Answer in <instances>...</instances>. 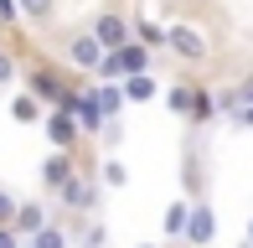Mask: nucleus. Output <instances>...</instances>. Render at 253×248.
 I'll use <instances>...</instances> for the list:
<instances>
[{"instance_id":"2","label":"nucleus","mask_w":253,"mask_h":248,"mask_svg":"<svg viewBox=\"0 0 253 248\" xmlns=\"http://www.w3.org/2000/svg\"><path fill=\"white\" fill-rule=\"evenodd\" d=\"M166 47L176 52L181 62H191V67L212 57V47H207V37H202L197 26H186V21H176V26H166Z\"/></svg>"},{"instance_id":"25","label":"nucleus","mask_w":253,"mask_h":248,"mask_svg":"<svg viewBox=\"0 0 253 248\" xmlns=\"http://www.w3.org/2000/svg\"><path fill=\"white\" fill-rule=\"evenodd\" d=\"M140 248H160V243H140Z\"/></svg>"},{"instance_id":"10","label":"nucleus","mask_w":253,"mask_h":248,"mask_svg":"<svg viewBox=\"0 0 253 248\" xmlns=\"http://www.w3.org/2000/svg\"><path fill=\"white\" fill-rule=\"evenodd\" d=\"M202 93H207L202 83H170V88H166V104H170V114L191 119V114H197V104H202Z\"/></svg>"},{"instance_id":"12","label":"nucleus","mask_w":253,"mask_h":248,"mask_svg":"<svg viewBox=\"0 0 253 248\" xmlns=\"http://www.w3.org/2000/svg\"><path fill=\"white\" fill-rule=\"evenodd\" d=\"M119 88H124V104H150V98H160V78H155V73L119 78Z\"/></svg>"},{"instance_id":"23","label":"nucleus","mask_w":253,"mask_h":248,"mask_svg":"<svg viewBox=\"0 0 253 248\" xmlns=\"http://www.w3.org/2000/svg\"><path fill=\"white\" fill-rule=\"evenodd\" d=\"M16 16H21V10H16V0H0V26H10Z\"/></svg>"},{"instance_id":"22","label":"nucleus","mask_w":253,"mask_h":248,"mask_svg":"<svg viewBox=\"0 0 253 248\" xmlns=\"http://www.w3.org/2000/svg\"><path fill=\"white\" fill-rule=\"evenodd\" d=\"M0 248H26V243H21L16 228H0Z\"/></svg>"},{"instance_id":"17","label":"nucleus","mask_w":253,"mask_h":248,"mask_svg":"<svg viewBox=\"0 0 253 248\" xmlns=\"http://www.w3.org/2000/svg\"><path fill=\"white\" fill-rule=\"evenodd\" d=\"M16 10L31 21V26H47V21L57 16V0H16Z\"/></svg>"},{"instance_id":"4","label":"nucleus","mask_w":253,"mask_h":248,"mask_svg":"<svg viewBox=\"0 0 253 248\" xmlns=\"http://www.w3.org/2000/svg\"><path fill=\"white\" fill-rule=\"evenodd\" d=\"M57 207H67V212H93V207H98V186L88 181L83 171H73L62 186H57Z\"/></svg>"},{"instance_id":"20","label":"nucleus","mask_w":253,"mask_h":248,"mask_svg":"<svg viewBox=\"0 0 253 248\" xmlns=\"http://www.w3.org/2000/svg\"><path fill=\"white\" fill-rule=\"evenodd\" d=\"M10 83H16V57L0 47V88H10Z\"/></svg>"},{"instance_id":"8","label":"nucleus","mask_w":253,"mask_h":248,"mask_svg":"<svg viewBox=\"0 0 253 248\" xmlns=\"http://www.w3.org/2000/svg\"><path fill=\"white\" fill-rule=\"evenodd\" d=\"M47 222H52V207H47L42 197H26V202H16V217H10V228L21 233V243H26L31 233H42Z\"/></svg>"},{"instance_id":"15","label":"nucleus","mask_w":253,"mask_h":248,"mask_svg":"<svg viewBox=\"0 0 253 248\" xmlns=\"http://www.w3.org/2000/svg\"><path fill=\"white\" fill-rule=\"evenodd\" d=\"M26 248H73V233H67L62 222H47L42 233H31V238H26Z\"/></svg>"},{"instance_id":"11","label":"nucleus","mask_w":253,"mask_h":248,"mask_svg":"<svg viewBox=\"0 0 253 248\" xmlns=\"http://www.w3.org/2000/svg\"><path fill=\"white\" fill-rule=\"evenodd\" d=\"M150 47H140V41H124L119 52H114V62H119V78H134V73H150Z\"/></svg>"},{"instance_id":"18","label":"nucleus","mask_w":253,"mask_h":248,"mask_svg":"<svg viewBox=\"0 0 253 248\" xmlns=\"http://www.w3.org/2000/svg\"><path fill=\"white\" fill-rule=\"evenodd\" d=\"M186 217H191V202L176 197V202L166 207V238H181V233H186Z\"/></svg>"},{"instance_id":"3","label":"nucleus","mask_w":253,"mask_h":248,"mask_svg":"<svg viewBox=\"0 0 253 248\" xmlns=\"http://www.w3.org/2000/svg\"><path fill=\"white\" fill-rule=\"evenodd\" d=\"M88 31H93V41H98L103 52H119L124 41H134V26H129V16H119V10H98Z\"/></svg>"},{"instance_id":"16","label":"nucleus","mask_w":253,"mask_h":248,"mask_svg":"<svg viewBox=\"0 0 253 248\" xmlns=\"http://www.w3.org/2000/svg\"><path fill=\"white\" fill-rule=\"evenodd\" d=\"M98 181L103 186H129V165H124L119 155H103L98 161Z\"/></svg>"},{"instance_id":"5","label":"nucleus","mask_w":253,"mask_h":248,"mask_svg":"<svg viewBox=\"0 0 253 248\" xmlns=\"http://www.w3.org/2000/svg\"><path fill=\"white\" fill-rule=\"evenodd\" d=\"M67 67H73V73H88L93 78L98 73V62H103V47L93 41V31H78V37H67Z\"/></svg>"},{"instance_id":"24","label":"nucleus","mask_w":253,"mask_h":248,"mask_svg":"<svg viewBox=\"0 0 253 248\" xmlns=\"http://www.w3.org/2000/svg\"><path fill=\"white\" fill-rule=\"evenodd\" d=\"M248 248H253V222H248Z\"/></svg>"},{"instance_id":"19","label":"nucleus","mask_w":253,"mask_h":248,"mask_svg":"<svg viewBox=\"0 0 253 248\" xmlns=\"http://www.w3.org/2000/svg\"><path fill=\"white\" fill-rule=\"evenodd\" d=\"M129 26H134V41H140V47H150V52L166 47V26H155V21H129Z\"/></svg>"},{"instance_id":"6","label":"nucleus","mask_w":253,"mask_h":248,"mask_svg":"<svg viewBox=\"0 0 253 248\" xmlns=\"http://www.w3.org/2000/svg\"><path fill=\"white\" fill-rule=\"evenodd\" d=\"M42 134H47L52 150H78V119L67 114V109H47V119H42Z\"/></svg>"},{"instance_id":"9","label":"nucleus","mask_w":253,"mask_h":248,"mask_svg":"<svg viewBox=\"0 0 253 248\" xmlns=\"http://www.w3.org/2000/svg\"><path fill=\"white\" fill-rule=\"evenodd\" d=\"M73 171H78V150H52L47 161H42V186L57 197V186H62Z\"/></svg>"},{"instance_id":"21","label":"nucleus","mask_w":253,"mask_h":248,"mask_svg":"<svg viewBox=\"0 0 253 248\" xmlns=\"http://www.w3.org/2000/svg\"><path fill=\"white\" fill-rule=\"evenodd\" d=\"M10 217H16V197L0 186V228H10Z\"/></svg>"},{"instance_id":"14","label":"nucleus","mask_w":253,"mask_h":248,"mask_svg":"<svg viewBox=\"0 0 253 248\" xmlns=\"http://www.w3.org/2000/svg\"><path fill=\"white\" fill-rule=\"evenodd\" d=\"M10 119H16V124H42V119H47V109H42L26 88H21V93L10 98Z\"/></svg>"},{"instance_id":"13","label":"nucleus","mask_w":253,"mask_h":248,"mask_svg":"<svg viewBox=\"0 0 253 248\" xmlns=\"http://www.w3.org/2000/svg\"><path fill=\"white\" fill-rule=\"evenodd\" d=\"M88 93H93V104H98L103 119H119V114H124V88H119V83H98V78H93Z\"/></svg>"},{"instance_id":"7","label":"nucleus","mask_w":253,"mask_h":248,"mask_svg":"<svg viewBox=\"0 0 253 248\" xmlns=\"http://www.w3.org/2000/svg\"><path fill=\"white\" fill-rule=\"evenodd\" d=\"M212 238H217V212L207 207V202H191V217H186L181 243H186V248H207Z\"/></svg>"},{"instance_id":"1","label":"nucleus","mask_w":253,"mask_h":248,"mask_svg":"<svg viewBox=\"0 0 253 248\" xmlns=\"http://www.w3.org/2000/svg\"><path fill=\"white\" fill-rule=\"evenodd\" d=\"M21 88H26L42 109H67V98H73L83 83H73V78H67L62 67H52V62H31V73H26Z\"/></svg>"}]
</instances>
